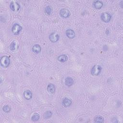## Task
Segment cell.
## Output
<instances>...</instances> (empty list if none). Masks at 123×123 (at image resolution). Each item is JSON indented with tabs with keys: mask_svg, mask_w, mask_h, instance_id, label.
<instances>
[{
	"mask_svg": "<svg viewBox=\"0 0 123 123\" xmlns=\"http://www.w3.org/2000/svg\"><path fill=\"white\" fill-rule=\"evenodd\" d=\"M0 65L3 68H7L10 64V59L8 56L4 55L1 57L0 60Z\"/></svg>",
	"mask_w": 123,
	"mask_h": 123,
	"instance_id": "1",
	"label": "cell"
},
{
	"mask_svg": "<svg viewBox=\"0 0 123 123\" xmlns=\"http://www.w3.org/2000/svg\"><path fill=\"white\" fill-rule=\"evenodd\" d=\"M102 68L99 65H94L91 70V74L92 75L98 76L101 73Z\"/></svg>",
	"mask_w": 123,
	"mask_h": 123,
	"instance_id": "2",
	"label": "cell"
},
{
	"mask_svg": "<svg viewBox=\"0 0 123 123\" xmlns=\"http://www.w3.org/2000/svg\"><path fill=\"white\" fill-rule=\"evenodd\" d=\"M22 27L18 24H14L12 28V32L14 35H18L22 30Z\"/></svg>",
	"mask_w": 123,
	"mask_h": 123,
	"instance_id": "3",
	"label": "cell"
},
{
	"mask_svg": "<svg viewBox=\"0 0 123 123\" xmlns=\"http://www.w3.org/2000/svg\"><path fill=\"white\" fill-rule=\"evenodd\" d=\"M111 18V15L106 12H102L100 15V19L101 20L105 22V23H108L110 21Z\"/></svg>",
	"mask_w": 123,
	"mask_h": 123,
	"instance_id": "4",
	"label": "cell"
},
{
	"mask_svg": "<svg viewBox=\"0 0 123 123\" xmlns=\"http://www.w3.org/2000/svg\"><path fill=\"white\" fill-rule=\"evenodd\" d=\"M10 9L13 12H17L20 8V6L19 3L17 1H12L10 5Z\"/></svg>",
	"mask_w": 123,
	"mask_h": 123,
	"instance_id": "5",
	"label": "cell"
},
{
	"mask_svg": "<svg viewBox=\"0 0 123 123\" xmlns=\"http://www.w3.org/2000/svg\"><path fill=\"white\" fill-rule=\"evenodd\" d=\"M59 38V35L56 32H52L49 36V39L52 43H55L58 41Z\"/></svg>",
	"mask_w": 123,
	"mask_h": 123,
	"instance_id": "6",
	"label": "cell"
},
{
	"mask_svg": "<svg viewBox=\"0 0 123 123\" xmlns=\"http://www.w3.org/2000/svg\"><path fill=\"white\" fill-rule=\"evenodd\" d=\"M60 14L62 17L66 18L69 17L70 16L71 13L70 11L67 9L62 8L60 11Z\"/></svg>",
	"mask_w": 123,
	"mask_h": 123,
	"instance_id": "7",
	"label": "cell"
},
{
	"mask_svg": "<svg viewBox=\"0 0 123 123\" xmlns=\"http://www.w3.org/2000/svg\"><path fill=\"white\" fill-rule=\"evenodd\" d=\"M66 36L70 39H73L75 37V32L71 29H68L65 31Z\"/></svg>",
	"mask_w": 123,
	"mask_h": 123,
	"instance_id": "8",
	"label": "cell"
},
{
	"mask_svg": "<svg viewBox=\"0 0 123 123\" xmlns=\"http://www.w3.org/2000/svg\"><path fill=\"white\" fill-rule=\"evenodd\" d=\"M72 103V100L71 98H64L62 100V104L63 106L65 107H69L70 106H71Z\"/></svg>",
	"mask_w": 123,
	"mask_h": 123,
	"instance_id": "9",
	"label": "cell"
},
{
	"mask_svg": "<svg viewBox=\"0 0 123 123\" xmlns=\"http://www.w3.org/2000/svg\"><path fill=\"white\" fill-rule=\"evenodd\" d=\"M103 6V3L100 0L94 1L93 2V6L96 9H100Z\"/></svg>",
	"mask_w": 123,
	"mask_h": 123,
	"instance_id": "10",
	"label": "cell"
},
{
	"mask_svg": "<svg viewBox=\"0 0 123 123\" xmlns=\"http://www.w3.org/2000/svg\"><path fill=\"white\" fill-rule=\"evenodd\" d=\"M24 96L26 100H30L32 98V93L29 90H25L24 92Z\"/></svg>",
	"mask_w": 123,
	"mask_h": 123,
	"instance_id": "11",
	"label": "cell"
},
{
	"mask_svg": "<svg viewBox=\"0 0 123 123\" xmlns=\"http://www.w3.org/2000/svg\"><path fill=\"white\" fill-rule=\"evenodd\" d=\"M74 84V80L71 77H67L65 79V84L67 86H71Z\"/></svg>",
	"mask_w": 123,
	"mask_h": 123,
	"instance_id": "12",
	"label": "cell"
},
{
	"mask_svg": "<svg viewBox=\"0 0 123 123\" xmlns=\"http://www.w3.org/2000/svg\"><path fill=\"white\" fill-rule=\"evenodd\" d=\"M47 89L48 91L51 94L54 93L56 90L55 86L52 83H50L48 85Z\"/></svg>",
	"mask_w": 123,
	"mask_h": 123,
	"instance_id": "13",
	"label": "cell"
},
{
	"mask_svg": "<svg viewBox=\"0 0 123 123\" xmlns=\"http://www.w3.org/2000/svg\"><path fill=\"white\" fill-rule=\"evenodd\" d=\"M32 50L35 53L38 54L40 52L41 50V47L38 44H35L32 47Z\"/></svg>",
	"mask_w": 123,
	"mask_h": 123,
	"instance_id": "14",
	"label": "cell"
},
{
	"mask_svg": "<svg viewBox=\"0 0 123 123\" xmlns=\"http://www.w3.org/2000/svg\"><path fill=\"white\" fill-rule=\"evenodd\" d=\"M57 60L61 62H64L68 60V57L65 54H62L57 57Z\"/></svg>",
	"mask_w": 123,
	"mask_h": 123,
	"instance_id": "15",
	"label": "cell"
},
{
	"mask_svg": "<svg viewBox=\"0 0 123 123\" xmlns=\"http://www.w3.org/2000/svg\"><path fill=\"white\" fill-rule=\"evenodd\" d=\"M94 120L95 123H103L104 122V118L101 116H98L95 117L94 119Z\"/></svg>",
	"mask_w": 123,
	"mask_h": 123,
	"instance_id": "16",
	"label": "cell"
},
{
	"mask_svg": "<svg viewBox=\"0 0 123 123\" xmlns=\"http://www.w3.org/2000/svg\"><path fill=\"white\" fill-rule=\"evenodd\" d=\"M52 115V112L50 111H46L43 114V117L44 119H47L50 118Z\"/></svg>",
	"mask_w": 123,
	"mask_h": 123,
	"instance_id": "17",
	"label": "cell"
},
{
	"mask_svg": "<svg viewBox=\"0 0 123 123\" xmlns=\"http://www.w3.org/2000/svg\"><path fill=\"white\" fill-rule=\"evenodd\" d=\"M39 118H40L39 114L37 113H35L32 116L31 119L33 122H36V121H37L39 119Z\"/></svg>",
	"mask_w": 123,
	"mask_h": 123,
	"instance_id": "18",
	"label": "cell"
},
{
	"mask_svg": "<svg viewBox=\"0 0 123 123\" xmlns=\"http://www.w3.org/2000/svg\"><path fill=\"white\" fill-rule=\"evenodd\" d=\"M16 42L14 41H13L10 45V49L12 51H14L16 49Z\"/></svg>",
	"mask_w": 123,
	"mask_h": 123,
	"instance_id": "19",
	"label": "cell"
},
{
	"mask_svg": "<svg viewBox=\"0 0 123 123\" xmlns=\"http://www.w3.org/2000/svg\"><path fill=\"white\" fill-rule=\"evenodd\" d=\"M2 110L5 112H9L11 111V107L8 105H4L3 108H2Z\"/></svg>",
	"mask_w": 123,
	"mask_h": 123,
	"instance_id": "20",
	"label": "cell"
},
{
	"mask_svg": "<svg viewBox=\"0 0 123 123\" xmlns=\"http://www.w3.org/2000/svg\"><path fill=\"white\" fill-rule=\"evenodd\" d=\"M51 10H51V8L49 6H46L45 9V12L46 13H47L49 15H50L51 12Z\"/></svg>",
	"mask_w": 123,
	"mask_h": 123,
	"instance_id": "21",
	"label": "cell"
}]
</instances>
